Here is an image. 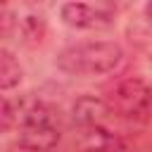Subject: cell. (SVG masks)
Masks as SVG:
<instances>
[{"label": "cell", "instance_id": "1", "mask_svg": "<svg viewBox=\"0 0 152 152\" xmlns=\"http://www.w3.org/2000/svg\"><path fill=\"white\" fill-rule=\"evenodd\" d=\"M5 128H12L14 140L26 152H50L62 138L59 114L52 104L36 97H24L17 104L5 102Z\"/></svg>", "mask_w": 152, "mask_h": 152}, {"label": "cell", "instance_id": "2", "mask_svg": "<svg viewBox=\"0 0 152 152\" xmlns=\"http://www.w3.org/2000/svg\"><path fill=\"white\" fill-rule=\"evenodd\" d=\"M124 59V50L114 40H83L57 55V66L66 76L90 78L114 71Z\"/></svg>", "mask_w": 152, "mask_h": 152}, {"label": "cell", "instance_id": "3", "mask_svg": "<svg viewBox=\"0 0 152 152\" xmlns=\"http://www.w3.org/2000/svg\"><path fill=\"white\" fill-rule=\"evenodd\" d=\"M109 109L131 121V124H145L152 119V86L142 78H126L112 90Z\"/></svg>", "mask_w": 152, "mask_h": 152}, {"label": "cell", "instance_id": "4", "mask_svg": "<svg viewBox=\"0 0 152 152\" xmlns=\"http://www.w3.org/2000/svg\"><path fill=\"white\" fill-rule=\"evenodd\" d=\"M59 17L71 28L93 31V28H107L114 21L116 10L109 2H64L59 7Z\"/></svg>", "mask_w": 152, "mask_h": 152}, {"label": "cell", "instance_id": "5", "mask_svg": "<svg viewBox=\"0 0 152 152\" xmlns=\"http://www.w3.org/2000/svg\"><path fill=\"white\" fill-rule=\"evenodd\" d=\"M109 112H112L109 104L102 102L100 97L83 95V97H78V100L74 102V107H71V119H74V124H76L81 131H90V128H102Z\"/></svg>", "mask_w": 152, "mask_h": 152}, {"label": "cell", "instance_id": "6", "mask_svg": "<svg viewBox=\"0 0 152 152\" xmlns=\"http://www.w3.org/2000/svg\"><path fill=\"white\" fill-rule=\"evenodd\" d=\"M74 152H126V150L119 135L112 133L107 126H102V128L81 131V138Z\"/></svg>", "mask_w": 152, "mask_h": 152}, {"label": "cell", "instance_id": "7", "mask_svg": "<svg viewBox=\"0 0 152 152\" xmlns=\"http://www.w3.org/2000/svg\"><path fill=\"white\" fill-rule=\"evenodd\" d=\"M19 83H21L19 59L10 50H2V55H0V86H2V90H12Z\"/></svg>", "mask_w": 152, "mask_h": 152}, {"label": "cell", "instance_id": "8", "mask_svg": "<svg viewBox=\"0 0 152 152\" xmlns=\"http://www.w3.org/2000/svg\"><path fill=\"white\" fill-rule=\"evenodd\" d=\"M150 62H152V43H150Z\"/></svg>", "mask_w": 152, "mask_h": 152}]
</instances>
